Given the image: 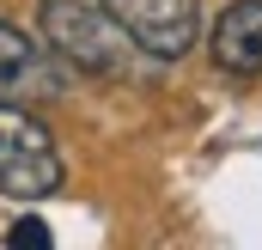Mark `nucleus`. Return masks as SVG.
Wrapping results in <instances>:
<instances>
[{
	"label": "nucleus",
	"instance_id": "7ed1b4c3",
	"mask_svg": "<svg viewBox=\"0 0 262 250\" xmlns=\"http://www.w3.org/2000/svg\"><path fill=\"white\" fill-rule=\"evenodd\" d=\"M67 98V61L37 43L18 25H0V104H61Z\"/></svg>",
	"mask_w": 262,
	"mask_h": 250
},
{
	"label": "nucleus",
	"instance_id": "423d86ee",
	"mask_svg": "<svg viewBox=\"0 0 262 250\" xmlns=\"http://www.w3.org/2000/svg\"><path fill=\"white\" fill-rule=\"evenodd\" d=\"M6 244H49V226H37V220H18V226L6 232Z\"/></svg>",
	"mask_w": 262,
	"mask_h": 250
},
{
	"label": "nucleus",
	"instance_id": "f257e3e1",
	"mask_svg": "<svg viewBox=\"0 0 262 250\" xmlns=\"http://www.w3.org/2000/svg\"><path fill=\"white\" fill-rule=\"evenodd\" d=\"M43 43L79 73L98 79H128L134 73V37L104 12V0H49L43 6Z\"/></svg>",
	"mask_w": 262,
	"mask_h": 250
},
{
	"label": "nucleus",
	"instance_id": "20e7f679",
	"mask_svg": "<svg viewBox=\"0 0 262 250\" xmlns=\"http://www.w3.org/2000/svg\"><path fill=\"white\" fill-rule=\"evenodd\" d=\"M104 12L128 31L134 49L152 55V61L189 55V43H195V31H201L195 0H104Z\"/></svg>",
	"mask_w": 262,
	"mask_h": 250
},
{
	"label": "nucleus",
	"instance_id": "39448f33",
	"mask_svg": "<svg viewBox=\"0 0 262 250\" xmlns=\"http://www.w3.org/2000/svg\"><path fill=\"white\" fill-rule=\"evenodd\" d=\"M213 61L226 73H262V0L226 6V18L213 25Z\"/></svg>",
	"mask_w": 262,
	"mask_h": 250
},
{
	"label": "nucleus",
	"instance_id": "f03ea898",
	"mask_svg": "<svg viewBox=\"0 0 262 250\" xmlns=\"http://www.w3.org/2000/svg\"><path fill=\"white\" fill-rule=\"evenodd\" d=\"M0 189L12 201H43L61 189V153L55 134L25 104H0Z\"/></svg>",
	"mask_w": 262,
	"mask_h": 250
}]
</instances>
